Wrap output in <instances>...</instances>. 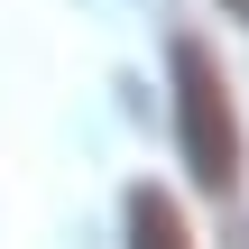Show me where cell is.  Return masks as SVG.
<instances>
[{"mask_svg": "<svg viewBox=\"0 0 249 249\" xmlns=\"http://www.w3.org/2000/svg\"><path fill=\"white\" fill-rule=\"evenodd\" d=\"M166 65H176V139H185V166H194L203 194H231L240 185V111H231L222 55L203 37H176Z\"/></svg>", "mask_w": 249, "mask_h": 249, "instance_id": "cell-1", "label": "cell"}, {"mask_svg": "<svg viewBox=\"0 0 249 249\" xmlns=\"http://www.w3.org/2000/svg\"><path fill=\"white\" fill-rule=\"evenodd\" d=\"M129 249H194L185 240V213L157 185H129Z\"/></svg>", "mask_w": 249, "mask_h": 249, "instance_id": "cell-2", "label": "cell"}, {"mask_svg": "<svg viewBox=\"0 0 249 249\" xmlns=\"http://www.w3.org/2000/svg\"><path fill=\"white\" fill-rule=\"evenodd\" d=\"M222 9H231V18H240V28H249V0H222Z\"/></svg>", "mask_w": 249, "mask_h": 249, "instance_id": "cell-3", "label": "cell"}]
</instances>
